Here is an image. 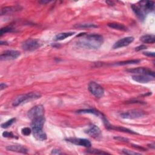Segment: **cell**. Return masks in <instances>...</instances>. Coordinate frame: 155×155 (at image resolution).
Masks as SVG:
<instances>
[{
	"label": "cell",
	"instance_id": "cell-1",
	"mask_svg": "<svg viewBox=\"0 0 155 155\" xmlns=\"http://www.w3.org/2000/svg\"><path fill=\"white\" fill-rule=\"evenodd\" d=\"M78 37L79 38L77 41L76 44L81 47L88 49H97L104 42L102 36L98 34L81 33Z\"/></svg>",
	"mask_w": 155,
	"mask_h": 155
},
{
	"label": "cell",
	"instance_id": "cell-2",
	"mask_svg": "<svg viewBox=\"0 0 155 155\" xmlns=\"http://www.w3.org/2000/svg\"><path fill=\"white\" fill-rule=\"evenodd\" d=\"M41 94L38 92H31L26 94H22L17 96L13 101V106H18L27 101L35 100L41 97Z\"/></svg>",
	"mask_w": 155,
	"mask_h": 155
},
{
	"label": "cell",
	"instance_id": "cell-3",
	"mask_svg": "<svg viewBox=\"0 0 155 155\" xmlns=\"http://www.w3.org/2000/svg\"><path fill=\"white\" fill-rule=\"evenodd\" d=\"M42 42L38 39H28L22 44V48L25 51H33L39 48Z\"/></svg>",
	"mask_w": 155,
	"mask_h": 155
},
{
	"label": "cell",
	"instance_id": "cell-4",
	"mask_svg": "<svg viewBox=\"0 0 155 155\" xmlns=\"http://www.w3.org/2000/svg\"><path fill=\"white\" fill-rule=\"evenodd\" d=\"M88 88L90 92L96 97H101L104 94L103 87L95 82H90L88 84Z\"/></svg>",
	"mask_w": 155,
	"mask_h": 155
},
{
	"label": "cell",
	"instance_id": "cell-5",
	"mask_svg": "<svg viewBox=\"0 0 155 155\" xmlns=\"http://www.w3.org/2000/svg\"><path fill=\"white\" fill-rule=\"evenodd\" d=\"M44 108L41 105H38L31 108L27 113V116L29 119L33 120L36 117L44 116Z\"/></svg>",
	"mask_w": 155,
	"mask_h": 155
},
{
	"label": "cell",
	"instance_id": "cell-6",
	"mask_svg": "<svg viewBox=\"0 0 155 155\" xmlns=\"http://www.w3.org/2000/svg\"><path fill=\"white\" fill-rule=\"evenodd\" d=\"M144 115V113L140 110H133L130 111H127L126 112H123L120 114L122 118L124 119H136L139 118Z\"/></svg>",
	"mask_w": 155,
	"mask_h": 155
},
{
	"label": "cell",
	"instance_id": "cell-7",
	"mask_svg": "<svg viewBox=\"0 0 155 155\" xmlns=\"http://www.w3.org/2000/svg\"><path fill=\"white\" fill-rule=\"evenodd\" d=\"M139 7L141 9L144 15L154 10V2L152 1H142L139 2Z\"/></svg>",
	"mask_w": 155,
	"mask_h": 155
},
{
	"label": "cell",
	"instance_id": "cell-8",
	"mask_svg": "<svg viewBox=\"0 0 155 155\" xmlns=\"http://www.w3.org/2000/svg\"><path fill=\"white\" fill-rule=\"evenodd\" d=\"M20 56V52L17 50H6L1 53V61H7V60H12L16 59Z\"/></svg>",
	"mask_w": 155,
	"mask_h": 155
},
{
	"label": "cell",
	"instance_id": "cell-9",
	"mask_svg": "<svg viewBox=\"0 0 155 155\" xmlns=\"http://www.w3.org/2000/svg\"><path fill=\"white\" fill-rule=\"evenodd\" d=\"M134 41V38L132 36H128L123 38L119 40H118L116 42H115L113 46L114 49L126 47L130 45Z\"/></svg>",
	"mask_w": 155,
	"mask_h": 155
},
{
	"label": "cell",
	"instance_id": "cell-10",
	"mask_svg": "<svg viewBox=\"0 0 155 155\" xmlns=\"http://www.w3.org/2000/svg\"><path fill=\"white\" fill-rule=\"evenodd\" d=\"M67 141L70 142L73 144L83 146L85 147L89 148L91 147V142L86 139H81V138H74V137H70L66 139Z\"/></svg>",
	"mask_w": 155,
	"mask_h": 155
},
{
	"label": "cell",
	"instance_id": "cell-11",
	"mask_svg": "<svg viewBox=\"0 0 155 155\" xmlns=\"http://www.w3.org/2000/svg\"><path fill=\"white\" fill-rule=\"evenodd\" d=\"M85 132L89 136L96 139L99 138L101 136L100 128L95 125H90L88 128L85 130Z\"/></svg>",
	"mask_w": 155,
	"mask_h": 155
},
{
	"label": "cell",
	"instance_id": "cell-12",
	"mask_svg": "<svg viewBox=\"0 0 155 155\" xmlns=\"http://www.w3.org/2000/svg\"><path fill=\"white\" fill-rule=\"evenodd\" d=\"M127 71L131 73H134L136 74H147V75H150L154 77V72L147 68H143V67L136 68L127 70Z\"/></svg>",
	"mask_w": 155,
	"mask_h": 155
},
{
	"label": "cell",
	"instance_id": "cell-13",
	"mask_svg": "<svg viewBox=\"0 0 155 155\" xmlns=\"http://www.w3.org/2000/svg\"><path fill=\"white\" fill-rule=\"evenodd\" d=\"M132 79L139 83H148L153 81L154 77L147 74H136L132 76Z\"/></svg>",
	"mask_w": 155,
	"mask_h": 155
},
{
	"label": "cell",
	"instance_id": "cell-14",
	"mask_svg": "<svg viewBox=\"0 0 155 155\" xmlns=\"http://www.w3.org/2000/svg\"><path fill=\"white\" fill-rule=\"evenodd\" d=\"M45 118L44 116H41L39 117H36L32 120L31 123V127L33 129H42L44 123H45Z\"/></svg>",
	"mask_w": 155,
	"mask_h": 155
},
{
	"label": "cell",
	"instance_id": "cell-15",
	"mask_svg": "<svg viewBox=\"0 0 155 155\" xmlns=\"http://www.w3.org/2000/svg\"><path fill=\"white\" fill-rule=\"evenodd\" d=\"M33 135L36 139L41 141L45 140L47 139L46 133L42 129H33Z\"/></svg>",
	"mask_w": 155,
	"mask_h": 155
},
{
	"label": "cell",
	"instance_id": "cell-16",
	"mask_svg": "<svg viewBox=\"0 0 155 155\" xmlns=\"http://www.w3.org/2000/svg\"><path fill=\"white\" fill-rule=\"evenodd\" d=\"M6 149L8 151L21 153H24V154H26L28 152V150L25 147H24L22 145H8L6 147Z\"/></svg>",
	"mask_w": 155,
	"mask_h": 155
},
{
	"label": "cell",
	"instance_id": "cell-17",
	"mask_svg": "<svg viewBox=\"0 0 155 155\" xmlns=\"http://www.w3.org/2000/svg\"><path fill=\"white\" fill-rule=\"evenodd\" d=\"M131 8L133 10V11L134 12V13H135V15L137 16V17L141 21H143L145 18V15L144 13L142 12V11L141 10V9L139 7V6L137 5H134V4H132L131 5Z\"/></svg>",
	"mask_w": 155,
	"mask_h": 155
},
{
	"label": "cell",
	"instance_id": "cell-18",
	"mask_svg": "<svg viewBox=\"0 0 155 155\" xmlns=\"http://www.w3.org/2000/svg\"><path fill=\"white\" fill-rule=\"evenodd\" d=\"M140 40L143 43L153 44L155 42V36L153 35H145L140 37Z\"/></svg>",
	"mask_w": 155,
	"mask_h": 155
},
{
	"label": "cell",
	"instance_id": "cell-19",
	"mask_svg": "<svg viewBox=\"0 0 155 155\" xmlns=\"http://www.w3.org/2000/svg\"><path fill=\"white\" fill-rule=\"evenodd\" d=\"M20 7L18 6H13V7H5L2 8L1 10V15H4L7 14H11L13 12L16 11H18Z\"/></svg>",
	"mask_w": 155,
	"mask_h": 155
},
{
	"label": "cell",
	"instance_id": "cell-20",
	"mask_svg": "<svg viewBox=\"0 0 155 155\" xmlns=\"http://www.w3.org/2000/svg\"><path fill=\"white\" fill-rule=\"evenodd\" d=\"M74 34V32H64V33H61L58 35H56L54 37V41H61L67 38H68Z\"/></svg>",
	"mask_w": 155,
	"mask_h": 155
},
{
	"label": "cell",
	"instance_id": "cell-21",
	"mask_svg": "<svg viewBox=\"0 0 155 155\" xmlns=\"http://www.w3.org/2000/svg\"><path fill=\"white\" fill-rule=\"evenodd\" d=\"M108 26L110 27V28L119 30H122V31H126L127 30V27L124 25L123 24H118V23H108Z\"/></svg>",
	"mask_w": 155,
	"mask_h": 155
},
{
	"label": "cell",
	"instance_id": "cell-22",
	"mask_svg": "<svg viewBox=\"0 0 155 155\" xmlns=\"http://www.w3.org/2000/svg\"><path fill=\"white\" fill-rule=\"evenodd\" d=\"M140 62V60L139 59H133V60H128V61H125L122 62H119L116 64V65H128V64H137Z\"/></svg>",
	"mask_w": 155,
	"mask_h": 155
},
{
	"label": "cell",
	"instance_id": "cell-23",
	"mask_svg": "<svg viewBox=\"0 0 155 155\" xmlns=\"http://www.w3.org/2000/svg\"><path fill=\"white\" fill-rule=\"evenodd\" d=\"M75 27H78V28H94V27H97V25H96L94 24H91V23H84V24H78V25H76Z\"/></svg>",
	"mask_w": 155,
	"mask_h": 155
},
{
	"label": "cell",
	"instance_id": "cell-24",
	"mask_svg": "<svg viewBox=\"0 0 155 155\" xmlns=\"http://www.w3.org/2000/svg\"><path fill=\"white\" fill-rule=\"evenodd\" d=\"M15 120H16V118H12V119L8 120L5 122H4L3 124H1V127L3 128H7L10 127L15 122Z\"/></svg>",
	"mask_w": 155,
	"mask_h": 155
},
{
	"label": "cell",
	"instance_id": "cell-25",
	"mask_svg": "<svg viewBox=\"0 0 155 155\" xmlns=\"http://www.w3.org/2000/svg\"><path fill=\"white\" fill-rule=\"evenodd\" d=\"M88 153H91V154H109L108 153L103 151L102 150H88L87 151Z\"/></svg>",
	"mask_w": 155,
	"mask_h": 155
},
{
	"label": "cell",
	"instance_id": "cell-26",
	"mask_svg": "<svg viewBox=\"0 0 155 155\" xmlns=\"http://www.w3.org/2000/svg\"><path fill=\"white\" fill-rule=\"evenodd\" d=\"M13 31H14V29L12 28V27H3L1 29L0 34H1V36H2V35H4L5 33H8V32H12Z\"/></svg>",
	"mask_w": 155,
	"mask_h": 155
},
{
	"label": "cell",
	"instance_id": "cell-27",
	"mask_svg": "<svg viewBox=\"0 0 155 155\" xmlns=\"http://www.w3.org/2000/svg\"><path fill=\"white\" fill-rule=\"evenodd\" d=\"M21 132H22V134L23 135L28 136V135H29V134L31 133V129H30V128H28V127H25V128H24L22 129Z\"/></svg>",
	"mask_w": 155,
	"mask_h": 155
},
{
	"label": "cell",
	"instance_id": "cell-28",
	"mask_svg": "<svg viewBox=\"0 0 155 155\" xmlns=\"http://www.w3.org/2000/svg\"><path fill=\"white\" fill-rule=\"evenodd\" d=\"M122 152H123L124 154H130V155H133V154H140V153H139L134 152V151H130V150H125V149L122 150Z\"/></svg>",
	"mask_w": 155,
	"mask_h": 155
},
{
	"label": "cell",
	"instance_id": "cell-29",
	"mask_svg": "<svg viewBox=\"0 0 155 155\" xmlns=\"http://www.w3.org/2000/svg\"><path fill=\"white\" fill-rule=\"evenodd\" d=\"M2 136L4 137H14L15 136L12 132H8V131H4L2 133Z\"/></svg>",
	"mask_w": 155,
	"mask_h": 155
},
{
	"label": "cell",
	"instance_id": "cell-30",
	"mask_svg": "<svg viewBox=\"0 0 155 155\" xmlns=\"http://www.w3.org/2000/svg\"><path fill=\"white\" fill-rule=\"evenodd\" d=\"M146 48H147V46H145V45H139V46L136 47L135 48V51H138L142 50H144V49H146Z\"/></svg>",
	"mask_w": 155,
	"mask_h": 155
},
{
	"label": "cell",
	"instance_id": "cell-31",
	"mask_svg": "<svg viewBox=\"0 0 155 155\" xmlns=\"http://www.w3.org/2000/svg\"><path fill=\"white\" fill-rule=\"evenodd\" d=\"M51 153L52 154H62L61 150H59V149H53V150H52Z\"/></svg>",
	"mask_w": 155,
	"mask_h": 155
},
{
	"label": "cell",
	"instance_id": "cell-32",
	"mask_svg": "<svg viewBox=\"0 0 155 155\" xmlns=\"http://www.w3.org/2000/svg\"><path fill=\"white\" fill-rule=\"evenodd\" d=\"M143 54L144 55H146L147 56L150 57H154V52H148V51H145L143 52Z\"/></svg>",
	"mask_w": 155,
	"mask_h": 155
},
{
	"label": "cell",
	"instance_id": "cell-33",
	"mask_svg": "<svg viewBox=\"0 0 155 155\" xmlns=\"http://www.w3.org/2000/svg\"><path fill=\"white\" fill-rule=\"evenodd\" d=\"M115 139H117L118 140H122V141H125V142H127L128 139L126 138H124V137H114Z\"/></svg>",
	"mask_w": 155,
	"mask_h": 155
},
{
	"label": "cell",
	"instance_id": "cell-34",
	"mask_svg": "<svg viewBox=\"0 0 155 155\" xmlns=\"http://www.w3.org/2000/svg\"><path fill=\"white\" fill-rule=\"evenodd\" d=\"M7 87V85L6 84H5V83H1V84L0 87H1V90H3L4 88H6Z\"/></svg>",
	"mask_w": 155,
	"mask_h": 155
}]
</instances>
